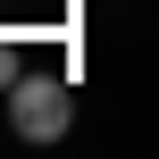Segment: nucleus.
<instances>
[{
    "label": "nucleus",
    "instance_id": "obj_2",
    "mask_svg": "<svg viewBox=\"0 0 159 159\" xmlns=\"http://www.w3.org/2000/svg\"><path fill=\"white\" fill-rule=\"evenodd\" d=\"M17 75H25V42H17V34H0V92H8Z\"/></svg>",
    "mask_w": 159,
    "mask_h": 159
},
{
    "label": "nucleus",
    "instance_id": "obj_1",
    "mask_svg": "<svg viewBox=\"0 0 159 159\" xmlns=\"http://www.w3.org/2000/svg\"><path fill=\"white\" fill-rule=\"evenodd\" d=\"M8 126H17L25 143H59V134L75 126L67 75H17V84H8Z\"/></svg>",
    "mask_w": 159,
    "mask_h": 159
}]
</instances>
